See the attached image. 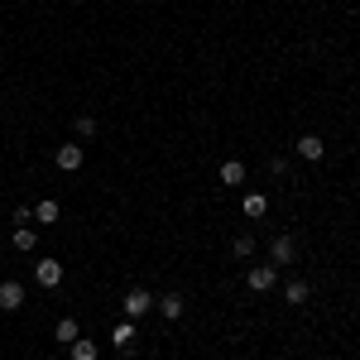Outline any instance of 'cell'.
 <instances>
[{"mask_svg": "<svg viewBox=\"0 0 360 360\" xmlns=\"http://www.w3.org/2000/svg\"><path fill=\"white\" fill-rule=\"evenodd\" d=\"M245 283L255 288V293H274V283H278V269H274V264H255Z\"/></svg>", "mask_w": 360, "mask_h": 360, "instance_id": "obj_3", "label": "cell"}, {"mask_svg": "<svg viewBox=\"0 0 360 360\" xmlns=\"http://www.w3.org/2000/svg\"><path fill=\"white\" fill-rule=\"evenodd\" d=\"M217 178H221L226 188H240V183H245V164H240V159H226Z\"/></svg>", "mask_w": 360, "mask_h": 360, "instance_id": "obj_8", "label": "cell"}, {"mask_svg": "<svg viewBox=\"0 0 360 360\" xmlns=\"http://www.w3.org/2000/svg\"><path fill=\"white\" fill-rule=\"evenodd\" d=\"M58 212H63V207H58L53 197H44V202L34 207V221H39V226H53V221H58Z\"/></svg>", "mask_w": 360, "mask_h": 360, "instance_id": "obj_12", "label": "cell"}, {"mask_svg": "<svg viewBox=\"0 0 360 360\" xmlns=\"http://www.w3.org/2000/svg\"><path fill=\"white\" fill-rule=\"evenodd\" d=\"M10 240H15V250H34V231H29V226H15Z\"/></svg>", "mask_w": 360, "mask_h": 360, "instance_id": "obj_17", "label": "cell"}, {"mask_svg": "<svg viewBox=\"0 0 360 360\" xmlns=\"http://www.w3.org/2000/svg\"><path fill=\"white\" fill-rule=\"evenodd\" d=\"M53 336H58V341H63V346H72V341L82 336V327H77V317H63V322H58V327H53Z\"/></svg>", "mask_w": 360, "mask_h": 360, "instance_id": "obj_13", "label": "cell"}, {"mask_svg": "<svg viewBox=\"0 0 360 360\" xmlns=\"http://www.w3.org/2000/svg\"><path fill=\"white\" fill-rule=\"evenodd\" d=\"M240 207H245V217H250V221H259V217L269 212V197H264V193H250L245 202H240Z\"/></svg>", "mask_w": 360, "mask_h": 360, "instance_id": "obj_11", "label": "cell"}, {"mask_svg": "<svg viewBox=\"0 0 360 360\" xmlns=\"http://www.w3.org/2000/svg\"><path fill=\"white\" fill-rule=\"evenodd\" d=\"M135 322H120V327H115V336H111V341H115V346H120V351H130V346H135Z\"/></svg>", "mask_w": 360, "mask_h": 360, "instance_id": "obj_15", "label": "cell"}, {"mask_svg": "<svg viewBox=\"0 0 360 360\" xmlns=\"http://www.w3.org/2000/svg\"><path fill=\"white\" fill-rule=\"evenodd\" d=\"M68 356H72V360H96L101 351H96V341H86V336H77V341L68 346Z\"/></svg>", "mask_w": 360, "mask_h": 360, "instance_id": "obj_14", "label": "cell"}, {"mask_svg": "<svg viewBox=\"0 0 360 360\" xmlns=\"http://www.w3.org/2000/svg\"><path fill=\"white\" fill-rule=\"evenodd\" d=\"M25 307V288L10 278V283H0V312H20Z\"/></svg>", "mask_w": 360, "mask_h": 360, "instance_id": "obj_6", "label": "cell"}, {"mask_svg": "<svg viewBox=\"0 0 360 360\" xmlns=\"http://www.w3.org/2000/svg\"><path fill=\"white\" fill-rule=\"evenodd\" d=\"M34 278H39V288H58L63 283V264L58 259H34Z\"/></svg>", "mask_w": 360, "mask_h": 360, "instance_id": "obj_4", "label": "cell"}, {"mask_svg": "<svg viewBox=\"0 0 360 360\" xmlns=\"http://www.w3.org/2000/svg\"><path fill=\"white\" fill-rule=\"evenodd\" d=\"M293 259H298V240H293V236H274V245H269V264H293Z\"/></svg>", "mask_w": 360, "mask_h": 360, "instance_id": "obj_1", "label": "cell"}, {"mask_svg": "<svg viewBox=\"0 0 360 360\" xmlns=\"http://www.w3.org/2000/svg\"><path fill=\"white\" fill-rule=\"evenodd\" d=\"M96 135V115H77V139H91Z\"/></svg>", "mask_w": 360, "mask_h": 360, "instance_id": "obj_18", "label": "cell"}, {"mask_svg": "<svg viewBox=\"0 0 360 360\" xmlns=\"http://www.w3.org/2000/svg\"><path fill=\"white\" fill-rule=\"evenodd\" d=\"M307 298H312V288H307L303 278H293V283H288V288H283V303H293V307H303Z\"/></svg>", "mask_w": 360, "mask_h": 360, "instance_id": "obj_10", "label": "cell"}, {"mask_svg": "<svg viewBox=\"0 0 360 360\" xmlns=\"http://www.w3.org/2000/svg\"><path fill=\"white\" fill-rule=\"evenodd\" d=\"M231 255H236V259H250V255H255V236H236V240H231Z\"/></svg>", "mask_w": 360, "mask_h": 360, "instance_id": "obj_16", "label": "cell"}, {"mask_svg": "<svg viewBox=\"0 0 360 360\" xmlns=\"http://www.w3.org/2000/svg\"><path fill=\"white\" fill-rule=\"evenodd\" d=\"M293 149H298V154H303L307 164H317V159H322V154H327V144H322V139H317V135H303V139H298V144H293Z\"/></svg>", "mask_w": 360, "mask_h": 360, "instance_id": "obj_7", "label": "cell"}, {"mask_svg": "<svg viewBox=\"0 0 360 360\" xmlns=\"http://www.w3.org/2000/svg\"><path fill=\"white\" fill-rule=\"evenodd\" d=\"M82 159H86L82 144H58V154H53V164L63 168V173H77V168H82Z\"/></svg>", "mask_w": 360, "mask_h": 360, "instance_id": "obj_2", "label": "cell"}, {"mask_svg": "<svg viewBox=\"0 0 360 360\" xmlns=\"http://www.w3.org/2000/svg\"><path fill=\"white\" fill-rule=\"evenodd\" d=\"M159 312H164L168 322H178V317L188 312V303H183V293H164V298H159Z\"/></svg>", "mask_w": 360, "mask_h": 360, "instance_id": "obj_9", "label": "cell"}, {"mask_svg": "<svg viewBox=\"0 0 360 360\" xmlns=\"http://www.w3.org/2000/svg\"><path fill=\"white\" fill-rule=\"evenodd\" d=\"M125 312H130V317L154 312V293H149V288H130V293H125Z\"/></svg>", "mask_w": 360, "mask_h": 360, "instance_id": "obj_5", "label": "cell"}]
</instances>
